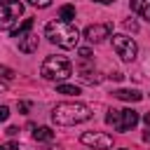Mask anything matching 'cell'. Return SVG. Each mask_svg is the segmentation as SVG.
Returning a JSON list of instances; mask_svg holds the SVG:
<instances>
[{"label":"cell","instance_id":"obj_6","mask_svg":"<svg viewBox=\"0 0 150 150\" xmlns=\"http://www.w3.org/2000/svg\"><path fill=\"white\" fill-rule=\"evenodd\" d=\"M112 49L117 52V56L122 61H134L136 54H138L134 38H127V35H112Z\"/></svg>","mask_w":150,"mask_h":150},{"label":"cell","instance_id":"obj_21","mask_svg":"<svg viewBox=\"0 0 150 150\" xmlns=\"http://www.w3.org/2000/svg\"><path fill=\"white\" fill-rule=\"evenodd\" d=\"M0 150H19V143L12 141V143H0Z\"/></svg>","mask_w":150,"mask_h":150},{"label":"cell","instance_id":"obj_23","mask_svg":"<svg viewBox=\"0 0 150 150\" xmlns=\"http://www.w3.org/2000/svg\"><path fill=\"white\" fill-rule=\"evenodd\" d=\"M19 110H21V112H28V110H30V103H28V101H21V103H19Z\"/></svg>","mask_w":150,"mask_h":150},{"label":"cell","instance_id":"obj_17","mask_svg":"<svg viewBox=\"0 0 150 150\" xmlns=\"http://www.w3.org/2000/svg\"><path fill=\"white\" fill-rule=\"evenodd\" d=\"M0 77H2V80H14L16 73H14L12 68H7V66H0Z\"/></svg>","mask_w":150,"mask_h":150},{"label":"cell","instance_id":"obj_8","mask_svg":"<svg viewBox=\"0 0 150 150\" xmlns=\"http://www.w3.org/2000/svg\"><path fill=\"white\" fill-rule=\"evenodd\" d=\"M110 23H91L84 28V38L89 42H103L105 38H110Z\"/></svg>","mask_w":150,"mask_h":150},{"label":"cell","instance_id":"obj_9","mask_svg":"<svg viewBox=\"0 0 150 150\" xmlns=\"http://www.w3.org/2000/svg\"><path fill=\"white\" fill-rule=\"evenodd\" d=\"M16 42H19V49H21L23 54H33V52L38 49V35H35V33H26V35H21Z\"/></svg>","mask_w":150,"mask_h":150},{"label":"cell","instance_id":"obj_7","mask_svg":"<svg viewBox=\"0 0 150 150\" xmlns=\"http://www.w3.org/2000/svg\"><path fill=\"white\" fill-rule=\"evenodd\" d=\"M80 141H82L84 145H89V148H98V150H108V148H112V136L101 134V131H87V134H82Z\"/></svg>","mask_w":150,"mask_h":150},{"label":"cell","instance_id":"obj_20","mask_svg":"<svg viewBox=\"0 0 150 150\" xmlns=\"http://www.w3.org/2000/svg\"><path fill=\"white\" fill-rule=\"evenodd\" d=\"M77 54H80V59H84V61H89V59H91V49H87V47L77 49Z\"/></svg>","mask_w":150,"mask_h":150},{"label":"cell","instance_id":"obj_15","mask_svg":"<svg viewBox=\"0 0 150 150\" xmlns=\"http://www.w3.org/2000/svg\"><path fill=\"white\" fill-rule=\"evenodd\" d=\"M33 138H35V141H52V138H54V131H52L49 127H40V129L33 131Z\"/></svg>","mask_w":150,"mask_h":150},{"label":"cell","instance_id":"obj_22","mask_svg":"<svg viewBox=\"0 0 150 150\" xmlns=\"http://www.w3.org/2000/svg\"><path fill=\"white\" fill-rule=\"evenodd\" d=\"M7 117H9V108L0 105V122H7Z\"/></svg>","mask_w":150,"mask_h":150},{"label":"cell","instance_id":"obj_16","mask_svg":"<svg viewBox=\"0 0 150 150\" xmlns=\"http://www.w3.org/2000/svg\"><path fill=\"white\" fill-rule=\"evenodd\" d=\"M56 91L59 94H66V96H77L80 94V87H75V84H59Z\"/></svg>","mask_w":150,"mask_h":150},{"label":"cell","instance_id":"obj_12","mask_svg":"<svg viewBox=\"0 0 150 150\" xmlns=\"http://www.w3.org/2000/svg\"><path fill=\"white\" fill-rule=\"evenodd\" d=\"M73 19H75V7H73V5H63V7L59 9V21L73 23Z\"/></svg>","mask_w":150,"mask_h":150},{"label":"cell","instance_id":"obj_10","mask_svg":"<svg viewBox=\"0 0 150 150\" xmlns=\"http://www.w3.org/2000/svg\"><path fill=\"white\" fill-rule=\"evenodd\" d=\"M112 96L120 98V101H131V103H136V101L143 98V94L138 89H117V91H112Z\"/></svg>","mask_w":150,"mask_h":150},{"label":"cell","instance_id":"obj_18","mask_svg":"<svg viewBox=\"0 0 150 150\" xmlns=\"http://www.w3.org/2000/svg\"><path fill=\"white\" fill-rule=\"evenodd\" d=\"M33 7H38V9H45V7H49L52 5V0H28Z\"/></svg>","mask_w":150,"mask_h":150},{"label":"cell","instance_id":"obj_26","mask_svg":"<svg viewBox=\"0 0 150 150\" xmlns=\"http://www.w3.org/2000/svg\"><path fill=\"white\" fill-rule=\"evenodd\" d=\"M143 141H145V143H150V129H148V131L143 134Z\"/></svg>","mask_w":150,"mask_h":150},{"label":"cell","instance_id":"obj_27","mask_svg":"<svg viewBox=\"0 0 150 150\" xmlns=\"http://www.w3.org/2000/svg\"><path fill=\"white\" fill-rule=\"evenodd\" d=\"M96 2H101V5H110V2H115V0H96Z\"/></svg>","mask_w":150,"mask_h":150},{"label":"cell","instance_id":"obj_13","mask_svg":"<svg viewBox=\"0 0 150 150\" xmlns=\"http://www.w3.org/2000/svg\"><path fill=\"white\" fill-rule=\"evenodd\" d=\"M80 77H82L84 82H89V84L101 82V75H98L96 70H91V68H80Z\"/></svg>","mask_w":150,"mask_h":150},{"label":"cell","instance_id":"obj_3","mask_svg":"<svg viewBox=\"0 0 150 150\" xmlns=\"http://www.w3.org/2000/svg\"><path fill=\"white\" fill-rule=\"evenodd\" d=\"M70 73H73V63H70L66 56H59V54L47 56V59L42 61V66H40V75H42L45 80H54V82L70 77Z\"/></svg>","mask_w":150,"mask_h":150},{"label":"cell","instance_id":"obj_4","mask_svg":"<svg viewBox=\"0 0 150 150\" xmlns=\"http://www.w3.org/2000/svg\"><path fill=\"white\" fill-rule=\"evenodd\" d=\"M105 122L112 124L117 131H127V129H131V127L138 124V112L131 110V108H124V110H115V108H110L108 115H105Z\"/></svg>","mask_w":150,"mask_h":150},{"label":"cell","instance_id":"obj_2","mask_svg":"<svg viewBox=\"0 0 150 150\" xmlns=\"http://www.w3.org/2000/svg\"><path fill=\"white\" fill-rule=\"evenodd\" d=\"M45 35H47L54 45H59V47H63V49H73V47H77V42H80V30H77L73 23H66V21H49V23L45 26Z\"/></svg>","mask_w":150,"mask_h":150},{"label":"cell","instance_id":"obj_28","mask_svg":"<svg viewBox=\"0 0 150 150\" xmlns=\"http://www.w3.org/2000/svg\"><path fill=\"white\" fill-rule=\"evenodd\" d=\"M0 89H5V84H2V82H0Z\"/></svg>","mask_w":150,"mask_h":150},{"label":"cell","instance_id":"obj_25","mask_svg":"<svg viewBox=\"0 0 150 150\" xmlns=\"http://www.w3.org/2000/svg\"><path fill=\"white\" fill-rule=\"evenodd\" d=\"M143 122H145V124L150 127V112H145V115H143Z\"/></svg>","mask_w":150,"mask_h":150},{"label":"cell","instance_id":"obj_14","mask_svg":"<svg viewBox=\"0 0 150 150\" xmlns=\"http://www.w3.org/2000/svg\"><path fill=\"white\" fill-rule=\"evenodd\" d=\"M30 28H33V19H23V23L19 26V28H12V38H21V35H26V33H30Z\"/></svg>","mask_w":150,"mask_h":150},{"label":"cell","instance_id":"obj_19","mask_svg":"<svg viewBox=\"0 0 150 150\" xmlns=\"http://www.w3.org/2000/svg\"><path fill=\"white\" fill-rule=\"evenodd\" d=\"M124 28L131 30V33H136V30H138V23H136L134 19H127V21H124Z\"/></svg>","mask_w":150,"mask_h":150},{"label":"cell","instance_id":"obj_5","mask_svg":"<svg viewBox=\"0 0 150 150\" xmlns=\"http://www.w3.org/2000/svg\"><path fill=\"white\" fill-rule=\"evenodd\" d=\"M23 14V5L19 0H0V28H12Z\"/></svg>","mask_w":150,"mask_h":150},{"label":"cell","instance_id":"obj_1","mask_svg":"<svg viewBox=\"0 0 150 150\" xmlns=\"http://www.w3.org/2000/svg\"><path fill=\"white\" fill-rule=\"evenodd\" d=\"M89 117H91V108L84 103H59L52 110L54 124H61V127H73V124L87 122Z\"/></svg>","mask_w":150,"mask_h":150},{"label":"cell","instance_id":"obj_11","mask_svg":"<svg viewBox=\"0 0 150 150\" xmlns=\"http://www.w3.org/2000/svg\"><path fill=\"white\" fill-rule=\"evenodd\" d=\"M131 9L141 14L145 21H150V0H131Z\"/></svg>","mask_w":150,"mask_h":150},{"label":"cell","instance_id":"obj_24","mask_svg":"<svg viewBox=\"0 0 150 150\" xmlns=\"http://www.w3.org/2000/svg\"><path fill=\"white\" fill-rule=\"evenodd\" d=\"M16 134H19L16 127H9V129H7V136H16Z\"/></svg>","mask_w":150,"mask_h":150}]
</instances>
